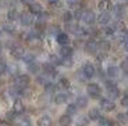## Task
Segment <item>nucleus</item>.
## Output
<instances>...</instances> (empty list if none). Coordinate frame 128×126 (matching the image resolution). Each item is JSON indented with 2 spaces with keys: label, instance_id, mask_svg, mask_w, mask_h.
<instances>
[{
  "label": "nucleus",
  "instance_id": "29",
  "mask_svg": "<svg viewBox=\"0 0 128 126\" xmlns=\"http://www.w3.org/2000/svg\"><path fill=\"white\" fill-rule=\"evenodd\" d=\"M100 125L102 126H112V122H110L109 119H104V118H103V119H100Z\"/></svg>",
  "mask_w": 128,
  "mask_h": 126
},
{
  "label": "nucleus",
  "instance_id": "1",
  "mask_svg": "<svg viewBox=\"0 0 128 126\" xmlns=\"http://www.w3.org/2000/svg\"><path fill=\"white\" fill-rule=\"evenodd\" d=\"M81 21H82L84 24H86V25H92L93 22L96 21V15H95V13H93V11H90V10H84Z\"/></svg>",
  "mask_w": 128,
  "mask_h": 126
},
{
  "label": "nucleus",
  "instance_id": "39",
  "mask_svg": "<svg viewBox=\"0 0 128 126\" xmlns=\"http://www.w3.org/2000/svg\"><path fill=\"white\" fill-rule=\"evenodd\" d=\"M127 115H128V114H127Z\"/></svg>",
  "mask_w": 128,
  "mask_h": 126
},
{
  "label": "nucleus",
  "instance_id": "25",
  "mask_svg": "<svg viewBox=\"0 0 128 126\" xmlns=\"http://www.w3.org/2000/svg\"><path fill=\"white\" fill-rule=\"evenodd\" d=\"M66 100H67V97L61 93V94H58L57 97H56V101H57L58 104H61V103H66Z\"/></svg>",
  "mask_w": 128,
  "mask_h": 126
},
{
  "label": "nucleus",
  "instance_id": "28",
  "mask_svg": "<svg viewBox=\"0 0 128 126\" xmlns=\"http://www.w3.org/2000/svg\"><path fill=\"white\" fill-rule=\"evenodd\" d=\"M78 105H80V107H85V105H86V98L80 97L78 98Z\"/></svg>",
  "mask_w": 128,
  "mask_h": 126
},
{
  "label": "nucleus",
  "instance_id": "40",
  "mask_svg": "<svg viewBox=\"0 0 128 126\" xmlns=\"http://www.w3.org/2000/svg\"><path fill=\"white\" fill-rule=\"evenodd\" d=\"M127 61H128V60H127Z\"/></svg>",
  "mask_w": 128,
  "mask_h": 126
},
{
  "label": "nucleus",
  "instance_id": "36",
  "mask_svg": "<svg viewBox=\"0 0 128 126\" xmlns=\"http://www.w3.org/2000/svg\"><path fill=\"white\" fill-rule=\"evenodd\" d=\"M4 68H6V66H4L3 61H0V72H2V71H4Z\"/></svg>",
  "mask_w": 128,
  "mask_h": 126
},
{
  "label": "nucleus",
  "instance_id": "27",
  "mask_svg": "<svg viewBox=\"0 0 128 126\" xmlns=\"http://www.w3.org/2000/svg\"><path fill=\"white\" fill-rule=\"evenodd\" d=\"M67 112H68V114H75V112H77V107H75L74 104L68 105V108H67Z\"/></svg>",
  "mask_w": 128,
  "mask_h": 126
},
{
  "label": "nucleus",
  "instance_id": "5",
  "mask_svg": "<svg viewBox=\"0 0 128 126\" xmlns=\"http://www.w3.org/2000/svg\"><path fill=\"white\" fill-rule=\"evenodd\" d=\"M21 22H22L25 26H29V25H32L34 24V14L29 11V13H24V14H21Z\"/></svg>",
  "mask_w": 128,
  "mask_h": 126
},
{
  "label": "nucleus",
  "instance_id": "26",
  "mask_svg": "<svg viewBox=\"0 0 128 126\" xmlns=\"http://www.w3.org/2000/svg\"><path fill=\"white\" fill-rule=\"evenodd\" d=\"M4 31L6 32H8V33H14V32H16V29H14V26L13 25H4Z\"/></svg>",
  "mask_w": 128,
  "mask_h": 126
},
{
  "label": "nucleus",
  "instance_id": "35",
  "mask_svg": "<svg viewBox=\"0 0 128 126\" xmlns=\"http://www.w3.org/2000/svg\"><path fill=\"white\" fill-rule=\"evenodd\" d=\"M52 61H53L54 64H58V60H57V57H56V56H53V57H52Z\"/></svg>",
  "mask_w": 128,
  "mask_h": 126
},
{
  "label": "nucleus",
  "instance_id": "32",
  "mask_svg": "<svg viewBox=\"0 0 128 126\" xmlns=\"http://www.w3.org/2000/svg\"><path fill=\"white\" fill-rule=\"evenodd\" d=\"M121 104L124 105V107H128V96H125V97H122V100H121Z\"/></svg>",
  "mask_w": 128,
  "mask_h": 126
},
{
  "label": "nucleus",
  "instance_id": "37",
  "mask_svg": "<svg viewBox=\"0 0 128 126\" xmlns=\"http://www.w3.org/2000/svg\"><path fill=\"white\" fill-rule=\"evenodd\" d=\"M60 0H49V3H52V4H56V3H58Z\"/></svg>",
  "mask_w": 128,
  "mask_h": 126
},
{
  "label": "nucleus",
  "instance_id": "18",
  "mask_svg": "<svg viewBox=\"0 0 128 126\" xmlns=\"http://www.w3.org/2000/svg\"><path fill=\"white\" fill-rule=\"evenodd\" d=\"M89 118H90V119H100V112H99V110H96V108L90 110V111H89Z\"/></svg>",
  "mask_w": 128,
  "mask_h": 126
},
{
  "label": "nucleus",
  "instance_id": "4",
  "mask_svg": "<svg viewBox=\"0 0 128 126\" xmlns=\"http://www.w3.org/2000/svg\"><path fill=\"white\" fill-rule=\"evenodd\" d=\"M85 50L89 54H96L98 50H99V43L96 40H93V39H89V40L85 43Z\"/></svg>",
  "mask_w": 128,
  "mask_h": 126
},
{
  "label": "nucleus",
  "instance_id": "34",
  "mask_svg": "<svg viewBox=\"0 0 128 126\" xmlns=\"http://www.w3.org/2000/svg\"><path fill=\"white\" fill-rule=\"evenodd\" d=\"M21 3H24V4H26V6H29L31 3H34V0H20Z\"/></svg>",
  "mask_w": 128,
  "mask_h": 126
},
{
  "label": "nucleus",
  "instance_id": "3",
  "mask_svg": "<svg viewBox=\"0 0 128 126\" xmlns=\"http://www.w3.org/2000/svg\"><path fill=\"white\" fill-rule=\"evenodd\" d=\"M86 91H88V94H89L90 97L98 98L100 96V93H102V89H100L99 85H96V83H89L88 87H86Z\"/></svg>",
  "mask_w": 128,
  "mask_h": 126
},
{
  "label": "nucleus",
  "instance_id": "6",
  "mask_svg": "<svg viewBox=\"0 0 128 126\" xmlns=\"http://www.w3.org/2000/svg\"><path fill=\"white\" fill-rule=\"evenodd\" d=\"M112 14L116 17V18H122V17L125 15V8H124V6H117L116 7H113L112 8Z\"/></svg>",
  "mask_w": 128,
  "mask_h": 126
},
{
  "label": "nucleus",
  "instance_id": "33",
  "mask_svg": "<svg viewBox=\"0 0 128 126\" xmlns=\"http://www.w3.org/2000/svg\"><path fill=\"white\" fill-rule=\"evenodd\" d=\"M127 117H128V115H122V114H120V115H118V119L121 121V122H127Z\"/></svg>",
  "mask_w": 128,
  "mask_h": 126
},
{
  "label": "nucleus",
  "instance_id": "12",
  "mask_svg": "<svg viewBox=\"0 0 128 126\" xmlns=\"http://www.w3.org/2000/svg\"><path fill=\"white\" fill-rule=\"evenodd\" d=\"M100 105H102V108L104 111H113L114 110V103H113L112 100H107V98H103V100L100 101Z\"/></svg>",
  "mask_w": 128,
  "mask_h": 126
},
{
  "label": "nucleus",
  "instance_id": "31",
  "mask_svg": "<svg viewBox=\"0 0 128 126\" xmlns=\"http://www.w3.org/2000/svg\"><path fill=\"white\" fill-rule=\"evenodd\" d=\"M116 3L118 4V6H127L128 0H116Z\"/></svg>",
  "mask_w": 128,
  "mask_h": 126
},
{
  "label": "nucleus",
  "instance_id": "16",
  "mask_svg": "<svg viewBox=\"0 0 128 126\" xmlns=\"http://www.w3.org/2000/svg\"><path fill=\"white\" fill-rule=\"evenodd\" d=\"M39 126H52V119L49 117H42L39 119Z\"/></svg>",
  "mask_w": 128,
  "mask_h": 126
},
{
  "label": "nucleus",
  "instance_id": "11",
  "mask_svg": "<svg viewBox=\"0 0 128 126\" xmlns=\"http://www.w3.org/2000/svg\"><path fill=\"white\" fill-rule=\"evenodd\" d=\"M29 11H31L32 14H34V15H39V14L42 13V11H43V8H42V6L39 3H36V1H34V3H31L29 4Z\"/></svg>",
  "mask_w": 128,
  "mask_h": 126
},
{
  "label": "nucleus",
  "instance_id": "23",
  "mask_svg": "<svg viewBox=\"0 0 128 126\" xmlns=\"http://www.w3.org/2000/svg\"><path fill=\"white\" fill-rule=\"evenodd\" d=\"M17 83H18V86H21V87H25L26 83H28V78H26V76H21V78H18Z\"/></svg>",
  "mask_w": 128,
  "mask_h": 126
},
{
  "label": "nucleus",
  "instance_id": "20",
  "mask_svg": "<svg viewBox=\"0 0 128 126\" xmlns=\"http://www.w3.org/2000/svg\"><path fill=\"white\" fill-rule=\"evenodd\" d=\"M117 73H118V69H117L116 66H109V69H107V75H109L110 78H116Z\"/></svg>",
  "mask_w": 128,
  "mask_h": 126
},
{
  "label": "nucleus",
  "instance_id": "9",
  "mask_svg": "<svg viewBox=\"0 0 128 126\" xmlns=\"http://www.w3.org/2000/svg\"><path fill=\"white\" fill-rule=\"evenodd\" d=\"M99 10L100 11H112L113 6H112V1L110 0H100L99 1Z\"/></svg>",
  "mask_w": 128,
  "mask_h": 126
},
{
  "label": "nucleus",
  "instance_id": "19",
  "mask_svg": "<svg viewBox=\"0 0 128 126\" xmlns=\"http://www.w3.org/2000/svg\"><path fill=\"white\" fill-rule=\"evenodd\" d=\"M110 49V43L107 40H102V42H99V50H102V51H107Z\"/></svg>",
  "mask_w": 128,
  "mask_h": 126
},
{
  "label": "nucleus",
  "instance_id": "30",
  "mask_svg": "<svg viewBox=\"0 0 128 126\" xmlns=\"http://www.w3.org/2000/svg\"><path fill=\"white\" fill-rule=\"evenodd\" d=\"M88 125V121L85 119V118H82V119L78 121V126H86Z\"/></svg>",
  "mask_w": 128,
  "mask_h": 126
},
{
  "label": "nucleus",
  "instance_id": "14",
  "mask_svg": "<svg viewBox=\"0 0 128 126\" xmlns=\"http://www.w3.org/2000/svg\"><path fill=\"white\" fill-rule=\"evenodd\" d=\"M7 18L10 21H17L18 18H21V14L17 11V10H10L8 13H7Z\"/></svg>",
  "mask_w": 128,
  "mask_h": 126
},
{
  "label": "nucleus",
  "instance_id": "10",
  "mask_svg": "<svg viewBox=\"0 0 128 126\" xmlns=\"http://www.w3.org/2000/svg\"><path fill=\"white\" fill-rule=\"evenodd\" d=\"M107 94H109L110 98H117L120 94V91H118V87L114 85H109L107 86Z\"/></svg>",
  "mask_w": 128,
  "mask_h": 126
},
{
  "label": "nucleus",
  "instance_id": "15",
  "mask_svg": "<svg viewBox=\"0 0 128 126\" xmlns=\"http://www.w3.org/2000/svg\"><path fill=\"white\" fill-rule=\"evenodd\" d=\"M71 117L70 115H63V117L60 118V125L61 126H70L71 125Z\"/></svg>",
  "mask_w": 128,
  "mask_h": 126
},
{
  "label": "nucleus",
  "instance_id": "8",
  "mask_svg": "<svg viewBox=\"0 0 128 126\" xmlns=\"http://www.w3.org/2000/svg\"><path fill=\"white\" fill-rule=\"evenodd\" d=\"M82 72L86 78H92V76L95 75V66H93L92 64H85L84 68H82Z\"/></svg>",
  "mask_w": 128,
  "mask_h": 126
},
{
  "label": "nucleus",
  "instance_id": "24",
  "mask_svg": "<svg viewBox=\"0 0 128 126\" xmlns=\"http://www.w3.org/2000/svg\"><path fill=\"white\" fill-rule=\"evenodd\" d=\"M11 0H0V7H4V8H7V7L11 6Z\"/></svg>",
  "mask_w": 128,
  "mask_h": 126
},
{
  "label": "nucleus",
  "instance_id": "7",
  "mask_svg": "<svg viewBox=\"0 0 128 126\" xmlns=\"http://www.w3.org/2000/svg\"><path fill=\"white\" fill-rule=\"evenodd\" d=\"M57 43L60 44V46H67L68 43H70V38H68V35L66 33V32H60V33H57Z\"/></svg>",
  "mask_w": 128,
  "mask_h": 126
},
{
  "label": "nucleus",
  "instance_id": "22",
  "mask_svg": "<svg viewBox=\"0 0 128 126\" xmlns=\"http://www.w3.org/2000/svg\"><path fill=\"white\" fill-rule=\"evenodd\" d=\"M14 111H16V112H20V114L24 111V105H22L21 101H16V104H14Z\"/></svg>",
  "mask_w": 128,
  "mask_h": 126
},
{
  "label": "nucleus",
  "instance_id": "13",
  "mask_svg": "<svg viewBox=\"0 0 128 126\" xmlns=\"http://www.w3.org/2000/svg\"><path fill=\"white\" fill-rule=\"evenodd\" d=\"M60 54L63 56V58H67V57H71V56H72V49H71V47H68V46H61Z\"/></svg>",
  "mask_w": 128,
  "mask_h": 126
},
{
  "label": "nucleus",
  "instance_id": "2",
  "mask_svg": "<svg viewBox=\"0 0 128 126\" xmlns=\"http://www.w3.org/2000/svg\"><path fill=\"white\" fill-rule=\"evenodd\" d=\"M96 21L99 22L100 25H103V26L109 25L110 21H112V14H110V11H102L99 15L96 17Z\"/></svg>",
  "mask_w": 128,
  "mask_h": 126
},
{
  "label": "nucleus",
  "instance_id": "21",
  "mask_svg": "<svg viewBox=\"0 0 128 126\" xmlns=\"http://www.w3.org/2000/svg\"><path fill=\"white\" fill-rule=\"evenodd\" d=\"M13 56H14V57H22V56H24L22 47H14V49H13Z\"/></svg>",
  "mask_w": 128,
  "mask_h": 126
},
{
  "label": "nucleus",
  "instance_id": "38",
  "mask_svg": "<svg viewBox=\"0 0 128 126\" xmlns=\"http://www.w3.org/2000/svg\"><path fill=\"white\" fill-rule=\"evenodd\" d=\"M0 126H10L7 122H0Z\"/></svg>",
  "mask_w": 128,
  "mask_h": 126
},
{
  "label": "nucleus",
  "instance_id": "17",
  "mask_svg": "<svg viewBox=\"0 0 128 126\" xmlns=\"http://www.w3.org/2000/svg\"><path fill=\"white\" fill-rule=\"evenodd\" d=\"M74 19V14L71 13V11H66V13H63V21L64 22H71Z\"/></svg>",
  "mask_w": 128,
  "mask_h": 126
}]
</instances>
